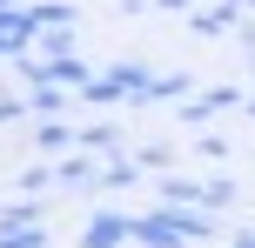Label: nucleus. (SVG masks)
<instances>
[{
    "mask_svg": "<svg viewBox=\"0 0 255 248\" xmlns=\"http://www.w3.org/2000/svg\"><path fill=\"white\" fill-rule=\"evenodd\" d=\"M81 101H88V107H121V101H128V87H121L115 74H94L88 87H81Z\"/></svg>",
    "mask_w": 255,
    "mask_h": 248,
    "instance_id": "0eeeda50",
    "label": "nucleus"
},
{
    "mask_svg": "<svg viewBox=\"0 0 255 248\" xmlns=\"http://www.w3.org/2000/svg\"><path fill=\"white\" fill-rule=\"evenodd\" d=\"M181 121H188V128H202V121H215V107H208V94H188V107H181Z\"/></svg>",
    "mask_w": 255,
    "mask_h": 248,
    "instance_id": "dca6fc26",
    "label": "nucleus"
},
{
    "mask_svg": "<svg viewBox=\"0 0 255 248\" xmlns=\"http://www.w3.org/2000/svg\"><path fill=\"white\" fill-rule=\"evenodd\" d=\"M115 81L128 87V101H148V87H154V74H148L141 61H121V67H115Z\"/></svg>",
    "mask_w": 255,
    "mask_h": 248,
    "instance_id": "9d476101",
    "label": "nucleus"
},
{
    "mask_svg": "<svg viewBox=\"0 0 255 248\" xmlns=\"http://www.w3.org/2000/svg\"><path fill=\"white\" fill-rule=\"evenodd\" d=\"M242 114H249V121H255V94H249V101H242Z\"/></svg>",
    "mask_w": 255,
    "mask_h": 248,
    "instance_id": "b1692460",
    "label": "nucleus"
},
{
    "mask_svg": "<svg viewBox=\"0 0 255 248\" xmlns=\"http://www.w3.org/2000/svg\"><path fill=\"white\" fill-rule=\"evenodd\" d=\"M34 141L47 148V155H74V148H81V134L67 128V121H40V128H34Z\"/></svg>",
    "mask_w": 255,
    "mask_h": 248,
    "instance_id": "39448f33",
    "label": "nucleus"
},
{
    "mask_svg": "<svg viewBox=\"0 0 255 248\" xmlns=\"http://www.w3.org/2000/svg\"><path fill=\"white\" fill-rule=\"evenodd\" d=\"M161 201H202V181H188V174H161Z\"/></svg>",
    "mask_w": 255,
    "mask_h": 248,
    "instance_id": "4468645a",
    "label": "nucleus"
},
{
    "mask_svg": "<svg viewBox=\"0 0 255 248\" xmlns=\"http://www.w3.org/2000/svg\"><path fill=\"white\" fill-rule=\"evenodd\" d=\"M208 107H242V87H208Z\"/></svg>",
    "mask_w": 255,
    "mask_h": 248,
    "instance_id": "412c9836",
    "label": "nucleus"
},
{
    "mask_svg": "<svg viewBox=\"0 0 255 248\" xmlns=\"http://www.w3.org/2000/svg\"><path fill=\"white\" fill-rule=\"evenodd\" d=\"M40 215H47V208H40L34 195H27V201H7V208H0V235H7V228H40Z\"/></svg>",
    "mask_w": 255,
    "mask_h": 248,
    "instance_id": "1a4fd4ad",
    "label": "nucleus"
},
{
    "mask_svg": "<svg viewBox=\"0 0 255 248\" xmlns=\"http://www.w3.org/2000/svg\"><path fill=\"white\" fill-rule=\"evenodd\" d=\"M20 188H27V195H47V188H54V168H27Z\"/></svg>",
    "mask_w": 255,
    "mask_h": 248,
    "instance_id": "6ab92c4d",
    "label": "nucleus"
},
{
    "mask_svg": "<svg viewBox=\"0 0 255 248\" xmlns=\"http://www.w3.org/2000/svg\"><path fill=\"white\" fill-rule=\"evenodd\" d=\"M81 148H88V155H115L121 128H115V121H88V128H81Z\"/></svg>",
    "mask_w": 255,
    "mask_h": 248,
    "instance_id": "6e6552de",
    "label": "nucleus"
},
{
    "mask_svg": "<svg viewBox=\"0 0 255 248\" xmlns=\"http://www.w3.org/2000/svg\"><path fill=\"white\" fill-rule=\"evenodd\" d=\"M148 101H154V107H161V101H188V74H154Z\"/></svg>",
    "mask_w": 255,
    "mask_h": 248,
    "instance_id": "ddd939ff",
    "label": "nucleus"
},
{
    "mask_svg": "<svg viewBox=\"0 0 255 248\" xmlns=\"http://www.w3.org/2000/svg\"><path fill=\"white\" fill-rule=\"evenodd\" d=\"M134 242H141V248H195V242L181 235V228L168 222L161 208H148V215H134Z\"/></svg>",
    "mask_w": 255,
    "mask_h": 248,
    "instance_id": "f257e3e1",
    "label": "nucleus"
},
{
    "mask_svg": "<svg viewBox=\"0 0 255 248\" xmlns=\"http://www.w3.org/2000/svg\"><path fill=\"white\" fill-rule=\"evenodd\" d=\"M235 195H242V188H235L229 174H208L202 181V208H235Z\"/></svg>",
    "mask_w": 255,
    "mask_h": 248,
    "instance_id": "f8f14e48",
    "label": "nucleus"
},
{
    "mask_svg": "<svg viewBox=\"0 0 255 248\" xmlns=\"http://www.w3.org/2000/svg\"><path fill=\"white\" fill-rule=\"evenodd\" d=\"M154 7H161V13H188V0H154Z\"/></svg>",
    "mask_w": 255,
    "mask_h": 248,
    "instance_id": "4be33fe9",
    "label": "nucleus"
},
{
    "mask_svg": "<svg viewBox=\"0 0 255 248\" xmlns=\"http://www.w3.org/2000/svg\"><path fill=\"white\" fill-rule=\"evenodd\" d=\"M128 181H141V161H108L101 168V188H128Z\"/></svg>",
    "mask_w": 255,
    "mask_h": 248,
    "instance_id": "2eb2a0df",
    "label": "nucleus"
},
{
    "mask_svg": "<svg viewBox=\"0 0 255 248\" xmlns=\"http://www.w3.org/2000/svg\"><path fill=\"white\" fill-rule=\"evenodd\" d=\"M0 61L20 67V61H27V34H0Z\"/></svg>",
    "mask_w": 255,
    "mask_h": 248,
    "instance_id": "a211bd4d",
    "label": "nucleus"
},
{
    "mask_svg": "<svg viewBox=\"0 0 255 248\" xmlns=\"http://www.w3.org/2000/svg\"><path fill=\"white\" fill-rule=\"evenodd\" d=\"M242 7H249V13H255V0H242Z\"/></svg>",
    "mask_w": 255,
    "mask_h": 248,
    "instance_id": "a878e982",
    "label": "nucleus"
},
{
    "mask_svg": "<svg viewBox=\"0 0 255 248\" xmlns=\"http://www.w3.org/2000/svg\"><path fill=\"white\" fill-rule=\"evenodd\" d=\"M235 248H255V228H242V235H235Z\"/></svg>",
    "mask_w": 255,
    "mask_h": 248,
    "instance_id": "5701e85b",
    "label": "nucleus"
},
{
    "mask_svg": "<svg viewBox=\"0 0 255 248\" xmlns=\"http://www.w3.org/2000/svg\"><path fill=\"white\" fill-rule=\"evenodd\" d=\"M0 7H20V0H0Z\"/></svg>",
    "mask_w": 255,
    "mask_h": 248,
    "instance_id": "393cba45",
    "label": "nucleus"
},
{
    "mask_svg": "<svg viewBox=\"0 0 255 248\" xmlns=\"http://www.w3.org/2000/svg\"><path fill=\"white\" fill-rule=\"evenodd\" d=\"M47 74L61 81V87H74V94H81V87H88V81H94V74H88V61H81V54H54V61H47Z\"/></svg>",
    "mask_w": 255,
    "mask_h": 248,
    "instance_id": "423d86ee",
    "label": "nucleus"
},
{
    "mask_svg": "<svg viewBox=\"0 0 255 248\" xmlns=\"http://www.w3.org/2000/svg\"><path fill=\"white\" fill-rule=\"evenodd\" d=\"M88 248H121L134 242V215H88V235H81Z\"/></svg>",
    "mask_w": 255,
    "mask_h": 248,
    "instance_id": "f03ea898",
    "label": "nucleus"
},
{
    "mask_svg": "<svg viewBox=\"0 0 255 248\" xmlns=\"http://www.w3.org/2000/svg\"><path fill=\"white\" fill-rule=\"evenodd\" d=\"M20 114H27V101H20V94H0V128H13Z\"/></svg>",
    "mask_w": 255,
    "mask_h": 248,
    "instance_id": "aec40b11",
    "label": "nucleus"
},
{
    "mask_svg": "<svg viewBox=\"0 0 255 248\" xmlns=\"http://www.w3.org/2000/svg\"><path fill=\"white\" fill-rule=\"evenodd\" d=\"M27 27H34V34H54V27H74V7H67V0H40V7H27Z\"/></svg>",
    "mask_w": 255,
    "mask_h": 248,
    "instance_id": "20e7f679",
    "label": "nucleus"
},
{
    "mask_svg": "<svg viewBox=\"0 0 255 248\" xmlns=\"http://www.w3.org/2000/svg\"><path fill=\"white\" fill-rule=\"evenodd\" d=\"M134 161H141V174H148V168H154V174H168V161H175V155H168V148H161V141H154V148H141V155H134Z\"/></svg>",
    "mask_w": 255,
    "mask_h": 248,
    "instance_id": "f3484780",
    "label": "nucleus"
},
{
    "mask_svg": "<svg viewBox=\"0 0 255 248\" xmlns=\"http://www.w3.org/2000/svg\"><path fill=\"white\" fill-rule=\"evenodd\" d=\"M94 181H101V168H94V155H88V148H74V155L54 168V188H94Z\"/></svg>",
    "mask_w": 255,
    "mask_h": 248,
    "instance_id": "7ed1b4c3",
    "label": "nucleus"
},
{
    "mask_svg": "<svg viewBox=\"0 0 255 248\" xmlns=\"http://www.w3.org/2000/svg\"><path fill=\"white\" fill-rule=\"evenodd\" d=\"M27 107H40V121H61L67 87H61V81H47V87H34V94H27Z\"/></svg>",
    "mask_w": 255,
    "mask_h": 248,
    "instance_id": "9b49d317",
    "label": "nucleus"
}]
</instances>
